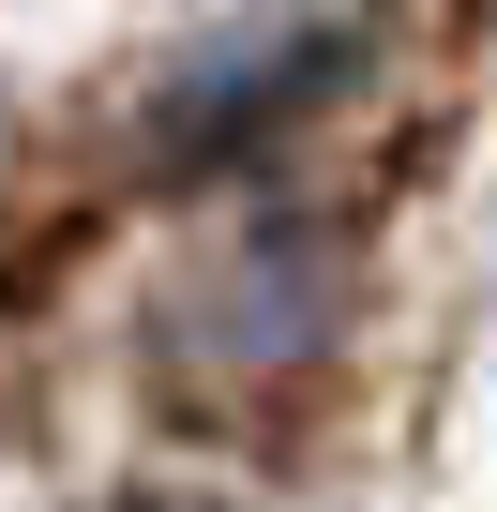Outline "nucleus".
<instances>
[{
    "label": "nucleus",
    "mask_w": 497,
    "mask_h": 512,
    "mask_svg": "<svg viewBox=\"0 0 497 512\" xmlns=\"http://www.w3.org/2000/svg\"><path fill=\"white\" fill-rule=\"evenodd\" d=\"M347 76V16L332 0H257L241 31H211L181 76H166V151L181 166H211V151H241V136H272L302 91H332Z\"/></svg>",
    "instance_id": "f257e3e1"
},
{
    "label": "nucleus",
    "mask_w": 497,
    "mask_h": 512,
    "mask_svg": "<svg viewBox=\"0 0 497 512\" xmlns=\"http://www.w3.org/2000/svg\"><path fill=\"white\" fill-rule=\"evenodd\" d=\"M317 332H332V256H317V226H257L241 256H211V272L181 287V317H166V347L181 362H226V377H302Z\"/></svg>",
    "instance_id": "f03ea898"
}]
</instances>
